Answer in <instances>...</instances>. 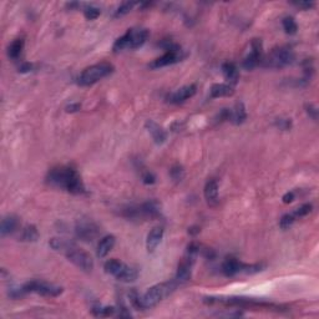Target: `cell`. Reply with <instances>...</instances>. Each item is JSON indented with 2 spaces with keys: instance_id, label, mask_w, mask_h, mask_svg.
Returning a JSON list of instances; mask_svg holds the SVG:
<instances>
[{
  "instance_id": "1",
  "label": "cell",
  "mask_w": 319,
  "mask_h": 319,
  "mask_svg": "<svg viewBox=\"0 0 319 319\" xmlns=\"http://www.w3.org/2000/svg\"><path fill=\"white\" fill-rule=\"evenodd\" d=\"M46 182L50 186L65 190L72 194H82L86 191L79 172L69 166H58L51 169L46 176Z\"/></svg>"
},
{
  "instance_id": "2",
  "label": "cell",
  "mask_w": 319,
  "mask_h": 319,
  "mask_svg": "<svg viewBox=\"0 0 319 319\" xmlns=\"http://www.w3.org/2000/svg\"><path fill=\"white\" fill-rule=\"evenodd\" d=\"M203 302L206 304H223V306L238 307V308H262L269 309V311H283V309H281V306L260 301V299L248 298V297H206Z\"/></svg>"
},
{
  "instance_id": "3",
  "label": "cell",
  "mask_w": 319,
  "mask_h": 319,
  "mask_svg": "<svg viewBox=\"0 0 319 319\" xmlns=\"http://www.w3.org/2000/svg\"><path fill=\"white\" fill-rule=\"evenodd\" d=\"M179 284V282L174 279V281H167L155 284L151 288H148L147 292L143 296H141V307H142V309H148L157 306L160 302L171 296L177 289Z\"/></svg>"
},
{
  "instance_id": "4",
  "label": "cell",
  "mask_w": 319,
  "mask_h": 319,
  "mask_svg": "<svg viewBox=\"0 0 319 319\" xmlns=\"http://www.w3.org/2000/svg\"><path fill=\"white\" fill-rule=\"evenodd\" d=\"M162 206L157 199H148L141 204L128 206L123 211V216L128 220H138V218H158L161 216Z\"/></svg>"
},
{
  "instance_id": "5",
  "label": "cell",
  "mask_w": 319,
  "mask_h": 319,
  "mask_svg": "<svg viewBox=\"0 0 319 319\" xmlns=\"http://www.w3.org/2000/svg\"><path fill=\"white\" fill-rule=\"evenodd\" d=\"M294 53L288 46H279L273 49L267 57H263L262 66L269 69H283L288 65L293 64Z\"/></svg>"
},
{
  "instance_id": "6",
  "label": "cell",
  "mask_w": 319,
  "mask_h": 319,
  "mask_svg": "<svg viewBox=\"0 0 319 319\" xmlns=\"http://www.w3.org/2000/svg\"><path fill=\"white\" fill-rule=\"evenodd\" d=\"M114 71V65L110 63H100L86 67L77 77V84L80 86H91L100 80L105 79Z\"/></svg>"
},
{
  "instance_id": "7",
  "label": "cell",
  "mask_w": 319,
  "mask_h": 319,
  "mask_svg": "<svg viewBox=\"0 0 319 319\" xmlns=\"http://www.w3.org/2000/svg\"><path fill=\"white\" fill-rule=\"evenodd\" d=\"M62 252L66 255V258L72 264L76 265L77 268L81 269V271L91 272L94 269V259H92L91 255L86 251L79 248L72 242L67 241L66 246H65Z\"/></svg>"
},
{
  "instance_id": "8",
  "label": "cell",
  "mask_w": 319,
  "mask_h": 319,
  "mask_svg": "<svg viewBox=\"0 0 319 319\" xmlns=\"http://www.w3.org/2000/svg\"><path fill=\"white\" fill-rule=\"evenodd\" d=\"M263 269V264H247L237 258L228 257L226 258L225 262L222 263V273L226 277H235L238 273L245 274H255L258 273Z\"/></svg>"
},
{
  "instance_id": "9",
  "label": "cell",
  "mask_w": 319,
  "mask_h": 319,
  "mask_svg": "<svg viewBox=\"0 0 319 319\" xmlns=\"http://www.w3.org/2000/svg\"><path fill=\"white\" fill-rule=\"evenodd\" d=\"M21 291L24 294L26 293H36L43 297H59L63 293V287L50 284L48 282L43 281H29L21 287Z\"/></svg>"
},
{
  "instance_id": "10",
  "label": "cell",
  "mask_w": 319,
  "mask_h": 319,
  "mask_svg": "<svg viewBox=\"0 0 319 319\" xmlns=\"http://www.w3.org/2000/svg\"><path fill=\"white\" fill-rule=\"evenodd\" d=\"M75 235L84 242H92L100 235V228L96 223L87 217L79 218L75 225Z\"/></svg>"
},
{
  "instance_id": "11",
  "label": "cell",
  "mask_w": 319,
  "mask_h": 319,
  "mask_svg": "<svg viewBox=\"0 0 319 319\" xmlns=\"http://www.w3.org/2000/svg\"><path fill=\"white\" fill-rule=\"evenodd\" d=\"M184 57H185L184 51H182L181 48L176 44L174 48L166 50V53H165L162 57L153 60L148 66H150L151 69H160V67L169 66V65H174L176 64V63L181 62V60L184 59Z\"/></svg>"
},
{
  "instance_id": "12",
  "label": "cell",
  "mask_w": 319,
  "mask_h": 319,
  "mask_svg": "<svg viewBox=\"0 0 319 319\" xmlns=\"http://www.w3.org/2000/svg\"><path fill=\"white\" fill-rule=\"evenodd\" d=\"M251 53L245 58L242 63V66L246 70H253L258 65L262 64L263 60V46L262 41L259 39H253L251 43Z\"/></svg>"
},
{
  "instance_id": "13",
  "label": "cell",
  "mask_w": 319,
  "mask_h": 319,
  "mask_svg": "<svg viewBox=\"0 0 319 319\" xmlns=\"http://www.w3.org/2000/svg\"><path fill=\"white\" fill-rule=\"evenodd\" d=\"M196 258H197V255H194V253H191V252H187L186 251V255H185V257L181 259V262L179 263L176 278H175L180 284L185 283V282L191 279L192 267H193Z\"/></svg>"
},
{
  "instance_id": "14",
  "label": "cell",
  "mask_w": 319,
  "mask_h": 319,
  "mask_svg": "<svg viewBox=\"0 0 319 319\" xmlns=\"http://www.w3.org/2000/svg\"><path fill=\"white\" fill-rule=\"evenodd\" d=\"M196 92H197L196 85L193 84L186 85V86H182L180 87V89L175 90V91L170 92V94L167 95L166 100L167 102H170V104L179 105V104H182V102H185L186 100L191 99L192 96H194Z\"/></svg>"
},
{
  "instance_id": "15",
  "label": "cell",
  "mask_w": 319,
  "mask_h": 319,
  "mask_svg": "<svg viewBox=\"0 0 319 319\" xmlns=\"http://www.w3.org/2000/svg\"><path fill=\"white\" fill-rule=\"evenodd\" d=\"M146 130L148 131V133L151 135L152 140L155 141V143L157 145H162L165 141L167 140V132L162 126L158 125L157 123H155L153 120H147L145 123Z\"/></svg>"
},
{
  "instance_id": "16",
  "label": "cell",
  "mask_w": 319,
  "mask_h": 319,
  "mask_svg": "<svg viewBox=\"0 0 319 319\" xmlns=\"http://www.w3.org/2000/svg\"><path fill=\"white\" fill-rule=\"evenodd\" d=\"M164 228L160 227V226H156L148 232L147 238H146V248H147L148 252L152 253L157 248V246L161 243L162 238H164Z\"/></svg>"
},
{
  "instance_id": "17",
  "label": "cell",
  "mask_w": 319,
  "mask_h": 319,
  "mask_svg": "<svg viewBox=\"0 0 319 319\" xmlns=\"http://www.w3.org/2000/svg\"><path fill=\"white\" fill-rule=\"evenodd\" d=\"M116 243V238L114 235H109L105 236L101 241L97 245V250H96V255L99 258H105L109 253L113 251V248L115 247Z\"/></svg>"
},
{
  "instance_id": "18",
  "label": "cell",
  "mask_w": 319,
  "mask_h": 319,
  "mask_svg": "<svg viewBox=\"0 0 319 319\" xmlns=\"http://www.w3.org/2000/svg\"><path fill=\"white\" fill-rule=\"evenodd\" d=\"M204 198L209 206H216L218 203V184L216 180H209L204 186Z\"/></svg>"
},
{
  "instance_id": "19",
  "label": "cell",
  "mask_w": 319,
  "mask_h": 319,
  "mask_svg": "<svg viewBox=\"0 0 319 319\" xmlns=\"http://www.w3.org/2000/svg\"><path fill=\"white\" fill-rule=\"evenodd\" d=\"M233 94H235V86L230 84H213L209 90V96L212 99L232 96Z\"/></svg>"
},
{
  "instance_id": "20",
  "label": "cell",
  "mask_w": 319,
  "mask_h": 319,
  "mask_svg": "<svg viewBox=\"0 0 319 319\" xmlns=\"http://www.w3.org/2000/svg\"><path fill=\"white\" fill-rule=\"evenodd\" d=\"M19 227V218L14 215H9L3 218L1 226H0V233L3 237L11 235L15 232Z\"/></svg>"
},
{
  "instance_id": "21",
  "label": "cell",
  "mask_w": 319,
  "mask_h": 319,
  "mask_svg": "<svg viewBox=\"0 0 319 319\" xmlns=\"http://www.w3.org/2000/svg\"><path fill=\"white\" fill-rule=\"evenodd\" d=\"M222 74L223 77L226 79V81L230 85L235 86L237 84L238 79H240V72H238L237 66L233 63H223L222 64Z\"/></svg>"
},
{
  "instance_id": "22",
  "label": "cell",
  "mask_w": 319,
  "mask_h": 319,
  "mask_svg": "<svg viewBox=\"0 0 319 319\" xmlns=\"http://www.w3.org/2000/svg\"><path fill=\"white\" fill-rule=\"evenodd\" d=\"M138 277V271L135 267H131L124 263L119 273L116 274L115 278L120 282H125V283H130V282L136 281Z\"/></svg>"
},
{
  "instance_id": "23",
  "label": "cell",
  "mask_w": 319,
  "mask_h": 319,
  "mask_svg": "<svg viewBox=\"0 0 319 319\" xmlns=\"http://www.w3.org/2000/svg\"><path fill=\"white\" fill-rule=\"evenodd\" d=\"M148 33L147 29H131V41H130V49H138L147 41Z\"/></svg>"
},
{
  "instance_id": "24",
  "label": "cell",
  "mask_w": 319,
  "mask_h": 319,
  "mask_svg": "<svg viewBox=\"0 0 319 319\" xmlns=\"http://www.w3.org/2000/svg\"><path fill=\"white\" fill-rule=\"evenodd\" d=\"M246 119H247V113H246L243 102H236L235 108L230 110V121L235 125H241V124L245 123Z\"/></svg>"
},
{
  "instance_id": "25",
  "label": "cell",
  "mask_w": 319,
  "mask_h": 319,
  "mask_svg": "<svg viewBox=\"0 0 319 319\" xmlns=\"http://www.w3.org/2000/svg\"><path fill=\"white\" fill-rule=\"evenodd\" d=\"M19 240L23 241V242H35V241L39 240V231L36 228V226L34 225H28L23 228L20 236H19Z\"/></svg>"
},
{
  "instance_id": "26",
  "label": "cell",
  "mask_w": 319,
  "mask_h": 319,
  "mask_svg": "<svg viewBox=\"0 0 319 319\" xmlns=\"http://www.w3.org/2000/svg\"><path fill=\"white\" fill-rule=\"evenodd\" d=\"M130 41H131V29H128L121 38L114 43L113 50L114 53H120V51L125 50V49H130Z\"/></svg>"
},
{
  "instance_id": "27",
  "label": "cell",
  "mask_w": 319,
  "mask_h": 319,
  "mask_svg": "<svg viewBox=\"0 0 319 319\" xmlns=\"http://www.w3.org/2000/svg\"><path fill=\"white\" fill-rule=\"evenodd\" d=\"M24 49V40L23 39H15L8 48V57L10 59L16 60L20 58L21 51Z\"/></svg>"
},
{
  "instance_id": "28",
  "label": "cell",
  "mask_w": 319,
  "mask_h": 319,
  "mask_svg": "<svg viewBox=\"0 0 319 319\" xmlns=\"http://www.w3.org/2000/svg\"><path fill=\"white\" fill-rule=\"evenodd\" d=\"M123 264H124V262H121V260L116 259V258H113V259H109L108 262L105 263L104 269L108 274H111V276L115 277L116 274L119 273V271L121 269Z\"/></svg>"
},
{
  "instance_id": "29",
  "label": "cell",
  "mask_w": 319,
  "mask_h": 319,
  "mask_svg": "<svg viewBox=\"0 0 319 319\" xmlns=\"http://www.w3.org/2000/svg\"><path fill=\"white\" fill-rule=\"evenodd\" d=\"M282 24H283L284 31L287 34H289V35H294L297 33V30H298V25H297L296 20L292 16H286L283 19V21H282Z\"/></svg>"
},
{
  "instance_id": "30",
  "label": "cell",
  "mask_w": 319,
  "mask_h": 319,
  "mask_svg": "<svg viewBox=\"0 0 319 319\" xmlns=\"http://www.w3.org/2000/svg\"><path fill=\"white\" fill-rule=\"evenodd\" d=\"M312 208H313V207H312L311 203H304L302 204V206H299L298 208L294 209V211L292 212V215L296 217V220H298V218H302L304 217V216L309 215L312 212Z\"/></svg>"
},
{
  "instance_id": "31",
  "label": "cell",
  "mask_w": 319,
  "mask_h": 319,
  "mask_svg": "<svg viewBox=\"0 0 319 319\" xmlns=\"http://www.w3.org/2000/svg\"><path fill=\"white\" fill-rule=\"evenodd\" d=\"M170 176L175 182H181L185 177V170L181 165H175L170 170Z\"/></svg>"
},
{
  "instance_id": "32",
  "label": "cell",
  "mask_w": 319,
  "mask_h": 319,
  "mask_svg": "<svg viewBox=\"0 0 319 319\" xmlns=\"http://www.w3.org/2000/svg\"><path fill=\"white\" fill-rule=\"evenodd\" d=\"M116 309L114 307H94L92 313L96 317H110L115 313Z\"/></svg>"
},
{
  "instance_id": "33",
  "label": "cell",
  "mask_w": 319,
  "mask_h": 319,
  "mask_svg": "<svg viewBox=\"0 0 319 319\" xmlns=\"http://www.w3.org/2000/svg\"><path fill=\"white\" fill-rule=\"evenodd\" d=\"M135 5H136V3H133V1H126V3H123L118 8V10L115 11V18L126 15L128 13H130V10H132V8Z\"/></svg>"
},
{
  "instance_id": "34",
  "label": "cell",
  "mask_w": 319,
  "mask_h": 319,
  "mask_svg": "<svg viewBox=\"0 0 319 319\" xmlns=\"http://www.w3.org/2000/svg\"><path fill=\"white\" fill-rule=\"evenodd\" d=\"M84 15L87 20H95V19H97L100 16V9L92 5L85 6Z\"/></svg>"
},
{
  "instance_id": "35",
  "label": "cell",
  "mask_w": 319,
  "mask_h": 319,
  "mask_svg": "<svg viewBox=\"0 0 319 319\" xmlns=\"http://www.w3.org/2000/svg\"><path fill=\"white\" fill-rule=\"evenodd\" d=\"M294 222H296V217H294L292 213H287V215H284L283 217L281 218V221H279V226H281L282 230H287V228L291 227Z\"/></svg>"
},
{
  "instance_id": "36",
  "label": "cell",
  "mask_w": 319,
  "mask_h": 319,
  "mask_svg": "<svg viewBox=\"0 0 319 319\" xmlns=\"http://www.w3.org/2000/svg\"><path fill=\"white\" fill-rule=\"evenodd\" d=\"M276 126L279 128V130H283V131L291 130V128H292L291 119H282V118L277 119Z\"/></svg>"
},
{
  "instance_id": "37",
  "label": "cell",
  "mask_w": 319,
  "mask_h": 319,
  "mask_svg": "<svg viewBox=\"0 0 319 319\" xmlns=\"http://www.w3.org/2000/svg\"><path fill=\"white\" fill-rule=\"evenodd\" d=\"M142 182L145 185H153L156 182V176L151 171H143L142 172Z\"/></svg>"
},
{
  "instance_id": "38",
  "label": "cell",
  "mask_w": 319,
  "mask_h": 319,
  "mask_svg": "<svg viewBox=\"0 0 319 319\" xmlns=\"http://www.w3.org/2000/svg\"><path fill=\"white\" fill-rule=\"evenodd\" d=\"M307 114L309 115V118H312L313 120H317V119H318V109H317L316 105H307Z\"/></svg>"
},
{
  "instance_id": "39",
  "label": "cell",
  "mask_w": 319,
  "mask_h": 319,
  "mask_svg": "<svg viewBox=\"0 0 319 319\" xmlns=\"http://www.w3.org/2000/svg\"><path fill=\"white\" fill-rule=\"evenodd\" d=\"M81 105L80 104H70L66 106V113H76L80 110Z\"/></svg>"
},
{
  "instance_id": "40",
  "label": "cell",
  "mask_w": 319,
  "mask_h": 319,
  "mask_svg": "<svg viewBox=\"0 0 319 319\" xmlns=\"http://www.w3.org/2000/svg\"><path fill=\"white\" fill-rule=\"evenodd\" d=\"M282 199H283L284 203H291L294 199V193L293 192H287V193L282 197Z\"/></svg>"
},
{
  "instance_id": "41",
  "label": "cell",
  "mask_w": 319,
  "mask_h": 319,
  "mask_svg": "<svg viewBox=\"0 0 319 319\" xmlns=\"http://www.w3.org/2000/svg\"><path fill=\"white\" fill-rule=\"evenodd\" d=\"M31 69H33V65L29 64V63H24V64L21 65L20 67H19V71H20V72H29V71H31Z\"/></svg>"
},
{
  "instance_id": "42",
  "label": "cell",
  "mask_w": 319,
  "mask_h": 319,
  "mask_svg": "<svg viewBox=\"0 0 319 319\" xmlns=\"http://www.w3.org/2000/svg\"><path fill=\"white\" fill-rule=\"evenodd\" d=\"M294 5L298 6V8L304 9V10H308V9L313 8L314 3H296V4H294Z\"/></svg>"
},
{
  "instance_id": "43",
  "label": "cell",
  "mask_w": 319,
  "mask_h": 319,
  "mask_svg": "<svg viewBox=\"0 0 319 319\" xmlns=\"http://www.w3.org/2000/svg\"><path fill=\"white\" fill-rule=\"evenodd\" d=\"M201 232V228L198 227V226H192V227L189 228V233L192 236H196L198 235V233Z\"/></svg>"
}]
</instances>
